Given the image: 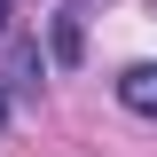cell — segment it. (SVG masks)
Segmentation results:
<instances>
[{
	"mask_svg": "<svg viewBox=\"0 0 157 157\" xmlns=\"http://www.w3.org/2000/svg\"><path fill=\"white\" fill-rule=\"evenodd\" d=\"M78 8L86 0H63V16H55V55L63 63H78Z\"/></svg>",
	"mask_w": 157,
	"mask_h": 157,
	"instance_id": "2",
	"label": "cell"
},
{
	"mask_svg": "<svg viewBox=\"0 0 157 157\" xmlns=\"http://www.w3.org/2000/svg\"><path fill=\"white\" fill-rule=\"evenodd\" d=\"M0 126H8V94H0Z\"/></svg>",
	"mask_w": 157,
	"mask_h": 157,
	"instance_id": "3",
	"label": "cell"
},
{
	"mask_svg": "<svg viewBox=\"0 0 157 157\" xmlns=\"http://www.w3.org/2000/svg\"><path fill=\"white\" fill-rule=\"evenodd\" d=\"M0 24H8V0H0Z\"/></svg>",
	"mask_w": 157,
	"mask_h": 157,
	"instance_id": "4",
	"label": "cell"
},
{
	"mask_svg": "<svg viewBox=\"0 0 157 157\" xmlns=\"http://www.w3.org/2000/svg\"><path fill=\"white\" fill-rule=\"evenodd\" d=\"M118 102L134 118H157V63H134V71H118Z\"/></svg>",
	"mask_w": 157,
	"mask_h": 157,
	"instance_id": "1",
	"label": "cell"
}]
</instances>
